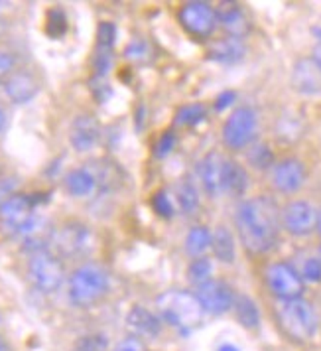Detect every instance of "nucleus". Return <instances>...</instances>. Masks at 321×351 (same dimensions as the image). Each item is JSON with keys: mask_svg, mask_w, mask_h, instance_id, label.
<instances>
[{"mask_svg": "<svg viewBox=\"0 0 321 351\" xmlns=\"http://www.w3.org/2000/svg\"><path fill=\"white\" fill-rule=\"evenodd\" d=\"M235 225L242 247L251 255H266L280 241L282 211L268 195L244 199L237 208Z\"/></svg>", "mask_w": 321, "mask_h": 351, "instance_id": "obj_1", "label": "nucleus"}, {"mask_svg": "<svg viewBox=\"0 0 321 351\" xmlns=\"http://www.w3.org/2000/svg\"><path fill=\"white\" fill-rule=\"evenodd\" d=\"M156 306L164 322L179 332H192L203 322V308L197 300L195 292L188 290H166L156 298Z\"/></svg>", "mask_w": 321, "mask_h": 351, "instance_id": "obj_2", "label": "nucleus"}, {"mask_svg": "<svg viewBox=\"0 0 321 351\" xmlns=\"http://www.w3.org/2000/svg\"><path fill=\"white\" fill-rule=\"evenodd\" d=\"M111 288V276L105 267L85 263L71 272L67 282V296L77 308H91L101 302Z\"/></svg>", "mask_w": 321, "mask_h": 351, "instance_id": "obj_3", "label": "nucleus"}, {"mask_svg": "<svg viewBox=\"0 0 321 351\" xmlns=\"http://www.w3.org/2000/svg\"><path fill=\"white\" fill-rule=\"evenodd\" d=\"M276 319L284 335L296 343H307L316 337L320 328L318 312L305 298L280 302L276 308Z\"/></svg>", "mask_w": 321, "mask_h": 351, "instance_id": "obj_4", "label": "nucleus"}, {"mask_svg": "<svg viewBox=\"0 0 321 351\" xmlns=\"http://www.w3.org/2000/svg\"><path fill=\"white\" fill-rule=\"evenodd\" d=\"M36 195L38 193H14L0 206V227L8 235L26 237L42 221L36 215V206L42 202V197Z\"/></svg>", "mask_w": 321, "mask_h": 351, "instance_id": "obj_5", "label": "nucleus"}, {"mask_svg": "<svg viewBox=\"0 0 321 351\" xmlns=\"http://www.w3.org/2000/svg\"><path fill=\"white\" fill-rule=\"evenodd\" d=\"M28 276L34 288H38L44 294H53L65 282V267L60 255L51 251H38L30 256L28 263Z\"/></svg>", "mask_w": 321, "mask_h": 351, "instance_id": "obj_6", "label": "nucleus"}, {"mask_svg": "<svg viewBox=\"0 0 321 351\" xmlns=\"http://www.w3.org/2000/svg\"><path fill=\"white\" fill-rule=\"evenodd\" d=\"M258 114L253 107H237L223 125V143L231 150H242L255 143Z\"/></svg>", "mask_w": 321, "mask_h": 351, "instance_id": "obj_7", "label": "nucleus"}, {"mask_svg": "<svg viewBox=\"0 0 321 351\" xmlns=\"http://www.w3.org/2000/svg\"><path fill=\"white\" fill-rule=\"evenodd\" d=\"M266 287L274 296L284 302V300H296L302 298L304 294V278L288 263H272L266 269Z\"/></svg>", "mask_w": 321, "mask_h": 351, "instance_id": "obj_8", "label": "nucleus"}, {"mask_svg": "<svg viewBox=\"0 0 321 351\" xmlns=\"http://www.w3.org/2000/svg\"><path fill=\"white\" fill-rule=\"evenodd\" d=\"M177 20L183 26V30L192 34L193 38H209L217 26L215 8L209 2H199V0L185 2L177 12Z\"/></svg>", "mask_w": 321, "mask_h": 351, "instance_id": "obj_9", "label": "nucleus"}, {"mask_svg": "<svg viewBox=\"0 0 321 351\" xmlns=\"http://www.w3.org/2000/svg\"><path fill=\"white\" fill-rule=\"evenodd\" d=\"M91 229L85 223L79 221H69L62 225L57 231H53L51 245L55 247V251L64 256H79L89 251L91 247Z\"/></svg>", "mask_w": 321, "mask_h": 351, "instance_id": "obj_10", "label": "nucleus"}, {"mask_svg": "<svg viewBox=\"0 0 321 351\" xmlns=\"http://www.w3.org/2000/svg\"><path fill=\"white\" fill-rule=\"evenodd\" d=\"M195 296L201 304L203 312L211 316H221L229 310H233L235 298H237L233 288L229 287L225 280H217V278H211L209 282L197 287Z\"/></svg>", "mask_w": 321, "mask_h": 351, "instance_id": "obj_11", "label": "nucleus"}, {"mask_svg": "<svg viewBox=\"0 0 321 351\" xmlns=\"http://www.w3.org/2000/svg\"><path fill=\"white\" fill-rule=\"evenodd\" d=\"M282 227L294 237H305L318 227V209L304 199L290 202L282 209Z\"/></svg>", "mask_w": 321, "mask_h": 351, "instance_id": "obj_12", "label": "nucleus"}, {"mask_svg": "<svg viewBox=\"0 0 321 351\" xmlns=\"http://www.w3.org/2000/svg\"><path fill=\"white\" fill-rule=\"evenodd\" d=\"M270 182L280 193L298 192L305 182L304 162L298 158H284L276 162L270 170Z\"/></svg>", "mask_w": 321, "mask_h": 351, "instance_id": "obj_13", "label": "nucleus"}, {"mask_svg": "<svg viewBox=\"0 0 321 351\" xmlns=\"http://www.w3.org/2000/svg\"><path fill=\"white\" fill-rule=\"evenodd\" d=\"M292 87L302 95H320L321 67L313 58H302L292 67Z\"/></svg>", "mask_w": 321, "mask_h": 351, "instance_id": "obj_14", "label": "nucleus"}, {"mask_svg": "<svg viewBox=\"0 0 321 351\" xmlns=\"http://www.w3.org/2000/svg\"><path fill=\"white\" fill-rule=\"evenodd\" d=\"M227 158L221 152H209L199 162V180L207 195L219 197L223 195V178H225Z\"/></svg>", "mask_w": 321, "mask_h": 351, "instance_id": "obj_15", "label": "nucleus"}, {"mask_svg": "<svg viewBox=\"0 0 321 351\" xmlns=\"http://www.w3.org/2000/svg\"><path fill=\"white\" fill-rule=\"evenodd\" d=\"M101 141V125L93 114H79L69 130V143L77 152L93 150Z\"/></svg>", "mask_w": 321, "mask_h": 351, "instance_id": "obj_16", "label": "nucleus"}, {"mask_svg": "<svg viewBox=\"0 0 321 351\" xmlns=\"http://www.w3.org/2000/svg\"><path fill=\"white\" fill-rule=\"evenodd\" d=\"M217 22L225 28V32L233 38H244L251 30V22L237 2H219L215 6Z\"/></svg>", "mask_w": 321, "mask_h": 351, "instance_id": "obj_17", "label": "nucleus"}, {"mask_svg": "<svg viewBox=\"0 0 321 351\" xmlns=\"http://www.w3.org/2000/svg\"><path fill=\"white\" fill-rule=\"evenodd\" d=\"M38 91H40V83L32 73H26V71L12 73L8 80L4 81V93L16 105L32 101L34 97L38 95Z\"/></svg>", "mask_w": 321, "mask_h": 351, "instance_id": "obj_18", "label": "nucleus"}, {"mask_svg": "<svg viewBox=\"0 0 321 351\" xmlns=\"http://www.w3.org/2000/svg\"><path fill=\"white\" fill-rule=\"evenodd\" d=\"M127 326L132 330V335L138 337H158L162 334V319L146 310L144 306H134L127 316Z\"/></svg>", "mask_w": 321, "mask_h": 351, "instance_id": "obj_19", "label": "nucleus"}, {"mask_svg": "<svg viewBox=\"0 0 321 351\" xmlns=\"http://www.w3.org/2000/svg\"><path fill=\"white\" fill-rule=\"evenodd\" d=\"M246 53L244 48V42L241 38H233V36H227L217 40L207 51V58L211 62H217L221 65H235L241 62Z\"/></svg>", "mask_w": 321, "mask_h": 351, "instance_id": "obj_20", "label": "nucleus"}, {"mask_svg": "<svg viewBox=\"0 0 321 351\" xmlns=\"http://www.w3.org/2000/svg\"><path fill=\"white\" fill-rule=\"evenodd\" d=\"M65 190L73 197H89L99 190V184L93 172L85 166V168H75L65 176Z\"/></svg>", "mask_w": 321, "mask_h": 351, "instance_id": "obj_21", "label": "nucleus"}, {"mask_svg": "<svg viewBox=\"0 0 321 351\" xmlns=\"http://www.w3.org/2000/svg\"><path fill=\"white\" fill-rule=\"evenodd\" d=\"M248 190V174L237 160H227L225 178H223V193L241 197Z\"/></svg>", "mask_w": 321, "mask_h": 351, "instance_id": "obj_22", "label": "nucleus"}, {"mask_svg": "<svg viewBox=\"0 0 321 351\" xmlns=\"http://www.w3.org/2000/svg\"><path fill=\"white\" fill-rule=\"evenodd\" d=\"M211 249L217 261L231 265L235 263V237L225 225H219L211 237Z\"/></svg>", "mask_w": 321, "mask_h": 351, "instance_id": "obj_23", "label": "nucleus"}, {"mask_svg": "<svg viewBox=\"0 0 321 351\" xmlns=\"http://www.w3.org/2000/svg\"><path fill=\"white\" fill-rule=\"evenodd\" d=\"M87 168L93 172L99 188H103V190H114L120 184V170H118V166L114 162H109V160H95Z\"/></svg>", "mask_w": 321, "mask_h": 351, "instance_id": "obj_24", "label": "nucleus"}, {"mask_svg": "<svg viewBox=\"0 0 321 351\" xmlns=\"http://www.w3.org/2000/svg\"><path fill=\"white\" fill-rule=\"evenodd\" d=\"M233 310H235L237 322L241 324L242 328H246V330H257L258 326H260V312H258L257 302H255L251 296H244V294L237 296V298H235Z\"/></svg>", "mask_w": 321, "mask_h": 351, "instance_id": "obj_25", "label": "nucleus"}, {"mask_svg": "<svg viewBox=\"0 0 321 351\" xmlns=\"http://www.w3.org/2000/svg\"><path fill=\"white\" fill-rule=\"evenodd\" d=\"M211 237H213V233L209 231L205 225H195V227H192L190 233H188V237H185V243H183L188 255H192L193 258L205 255V251L211 249Z\"/></svg>", "mask_w": 321, "mask_h": 351, "instance_id": "obj_26", "label": "nucleus"}, {"mask_svg": "<svg viewBox=\"0 0 321 351\" xmlns=\"http://www.w3.org/2000/svg\"><path fill=\"white\" fill-rule=\"evenodd\" d=\"M176 199L179 209L185 213V215H193L197 208H199V193L197 188L193 186L192 180L188 178H181L176 186Z\"/></svg>", "mask_w": 321, "mask_h": 351, "instance_id": "obj_27", "label": "nucleus"}, {"mask_svg": "<svg viewBox=\"0 0 321 351\" xmlns=\"http://www.w3.org/2000/svg\"><path fill=\"white\" fill-rule=\"evenodd\" d=\"M246 160L255 170H272L274 152L268 144H253L246 152Z\"/></svg>", "mask_w": 321, "mask_h": 351, "instance_id": "obj_28", "label": "nucleus"}, {"mask_svg": "<svg viewBox=\"0 0 321 351\" xmlns=\"http://www.w3.org/2000/svg\"><path fill=\"white\" fill-rule=\"evenodd\" d=\"M211 272H213V263L209 261L207 256H197L188 267V280L195 288L201 287V285L211 280Z\"/></svg>", "mask_w": 321, "mask_h": 351, "instance_id": "obj_29", "label": "nucleus"}, {"mask_svg": "<svg viewBox=\"0 0 321 351\" xmlns=\"http://www.w3.org/2000/svg\"><path fill=\"white\" fill-rule=\"evenodd\" d=\"M207 117V109L199 103L195 105H185L183 109H179L176 114V123L181 127H195L199 123H203Z\"/></svg>", "mask_w": 321, "mask_h": 351, "instance_id": "obj_30", "label": "nucleus"}, {"mask_svg": "<svg viewBox=\"0 0 321 351\" xmlns=\"http://www.w3.org/2000/svg\"><path fill=\"white\" fill-rule=\"evenodd\" d=\"M73 351H109V337L101 332L81 335L73 343Z\"/></svg>", "mask_w": 321, "mask_h": 351, "instance_id": "obj_31", "label": "nucleus"}, {"mask_svg": "<svg viewBox=\"0 0 321 351\" xmlns=\"http://www.w3.org/2000/svg\"><path fill=\"white\" fill-rule=\"evenodd\" d=\"M67 32V18L62 8H51L46 18V34L51 40L64 38Z\"/></svg>", "mask_w": 321, "mask_h": 351, "instance_id": "obj_32", "label": "nucleus"}, {"mask_svg": "<svg viewBox=\"0 0 321 351\" xmlns=\"http://www.w3.org/2000/svg\"><path fill=\"white\" fill-rule=\"evenodd\" d=\"M152 208L164 219H172L174 217V204H172V199L168 197V193L164 192V190L152 195Z\"/></svg>", "mask_w": 321, "mask_h": 351, "instance_id": "obj_33", "label": "nucleus"}, {"mask_svg": "<svg viewBox=\"0 0 321 351\" xmlns=\"http://www.w3.org/2000/svg\"><path fill=\"white\" fill-rule=\"evenodd\" d=\"M114 40H116V26L113 22H101L97 28V44L103 48H114Z\"/></svg>", "mask_w": 321, "mask_h": 351, "instance_id": "obj_34", "label": "nucleus"}, {"mask_svg": "<svg viewBox=\"0 0 321 351\" xmlns=\"http://www.w3.org/2000/svg\"><path fill=\"white\" fill-rule=\"evenodd\" d=\"M125 56H127L129 60H132V62H144V60L150 58V46H148V42L136 38V40H132L129 46H127Z\"/></svg>", "mask_w": 321, "mask_h": 351, "instance_id": "obj_35", "label": "nucleus"}, {"mask_svg": "<svg viewBox=\"0 0 321 351\" xmlns=\"http://www.w3.org/2000/svg\"><path fill=\"white\" fill-rule=\"evenodd\" d=\"M302 278L304 282H321V256L305 258L302 267Z\"/></svg>", "mask_w": 321, "mask_h": 351, "instance_id": "obj_36", "label": "nucleus"}, {"mask_svg": "<svg viewBox=\"0 0 321 351\" xmlns=\"http://www.w3.org/2000/svg\"><path fill=\"white\" fill-rule=\"evenodd\" d=\"M113 351H148V348H146L142 337H138V335H127L125 339H120L114 346Z\"/></svg>", "mask_w": 321, "mask_h": 351, "instance_id": "obj_37", "label": "nucleus"}, {"mask_svg": "<svg viewBox=\"0 0 321 351\" xmlns=\"http://www.w3.org/2000/svg\"><path fill=\"white\" fill-rule=\"evenodd\" d=\"M89 87H91V93L95 95L97 103H105L111 97V93H113L107 80H101V77H93V80L89 81Z\"/></svg>", "mask_w": 321, "mask_h": 351, "instance_id": "obj_38", "label": "nucleus"}, {"mask_svg": "<svg viewBox=\"0 0 321 351\" xmlns=\"http://www.w3.org/2000/svg\"><path fill=\"white\" fill-rule=\"evenodd\" d=\"M174 146H176V134L172 130H168V132H164L160 138H158L154 152H156L158 158H164V156H168L174 150Z\"/></svg>", "mask_w": 321, "mask_h": 351, "instance_id": "obj_39", "label": "nucleus"}, {"mask_svg": "<svg viewBox=\"0 0 321 351\" xmlns=\"http://www.w3.org/2000/svg\"><path fill=\"white\" fill-rule=\"evenodd\" d=\"M14 65H16L14 56L4 51V49H0V81L4 80V77H8L14 71Z\"/></svg>", "mask_w": 321, "mask_h": 351, "instance_id": "obj_40", "label": "nucleus"}, {"mask_svg": "<svg viewBox=\"0 0 321 351\" xmlns=\"http://www.w3.org/2000/svg\"><path fill=\"white\" fill-rule=\"evenodd\" d=\"M14 188H16V180L14 178H4L0 180V206L14 195Z\"/></svg>", "mask_w": 321, "mask_h": 351, "instance_id": "obj_41", "label": "nucleus"}, {"mask_svg": "<svg viewBox=\"0 0 321 351\" xmlns=\"http://www.w3.org/2000/svg\"><path fill=\"white\" fill-rule=\"evenodd\" d=\"M237 99V93L235 91H223L221 95L215 99V109L217 111H225L227 107H231Z\"/></svg>", "mask_w": 321, "mask_h": 351, "instance_id": "obj_42", "label": "nucleus"}, {"mask_svg": "<svg viewBox=\"0 0 321 351\" xmlns=\"http://www.w3.org/2000/svg\"><path fill=\"white\" fill-rule=\"evenodd\" d=\"M217 351H241L237 346H233V343H221Z\"/></svg>", "mask_w": 321, "mask_h": 351, "instance_id": "obj_43", "label": "nucleus"}, {"mask_svg": "<svg viewBox=\"0 0 321 351\" xmlns=\"http://www.w3.org/2000/svg\"><path fill=\"white\" fill-rule=\"evenodd\" d=\"M313 60H316L321 67V42L316 46V49H313Z\"/></svg>", "mask_w": 321, "mask_h": 351, "instance_id": "obj_44", "label": "nucleus"}, {"mask_svg": "<svg viewBox=\"0 0 321 351\" xmlns=\"http://www.w3.org/2000/svg\"><path fill=\"white\" fill-rule=\"evenodd\" d=\"M6 128V112L0 109V132Z\"/></svg>", "mask_w": 321, "mask_h": 351, "instance_id": "obj_45", "label": "nucleus"}, {"mask_svg": "<svg viewBox=\"0 0 321 351\" xmlns=\"http://www.w3.org/2000/svg\"><path fill=\"white\" fill-rule=\"evenodd\" d=\"M0 351H10V350H8V343H6V341L2 339V335H0Z\"/></svg>", "mask_w": 321, "mask_h": 351, "instance_id": "obj_46", "label": "nucleus"}, {"mask_svg": "<svg viewBox=\"0 0 321 351\" xmlns=\"http://www.w3.org/2000/svg\"><path fill=\"white\" fill-rule=\"evenodd\" d=\"M318 231H320L321 235V209H318V227H316Z\"/></svg>", "mask_w": 321, "mask_h": 351, "instance_id": "obj_47", "label": "nucleus"}, {"mask_svg": "<svg viewBox=\"0 0 321 351\" xmlns=\"http://www.w3.org/2000/svg\"><path fill=\"white\" fill-rule=\"evenodd\" d=\"M0 324H2V314H0Z\"/></svg>", "mask_w": 321, "mask_h": 351, "instance_id": "obj_48", "label": "nucleus"}]
</instances>
